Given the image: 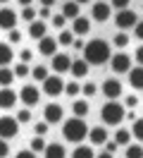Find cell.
<instances>
[{
  "mask_svg": "<svg viewBox=\"0 0 143 158\" xmlns=\"http://www.w3.org/2000/svg\"><path fill=\"white\" fill-rule=\"evenodd\" d=\"M95 91H98V86H95L93 81H86L84 86H81V94H84V96H93Z\"/></svg>",
  "mask_w": 143,
  "mask_h": 158,
  "instance_id": "cell-39",
  "label": "cell"
},
{
  "mask_svg": "<svg viewBox=\"0 0 143 158\" xmlns=\"http://www.w3.org/2000/svg\"><path fill=\"white\" fill-rule=\"evenodd\" d=\"M14 81V72L10 67H0V86H10Z\"/></svg>",
  "mask_w": 143,
  "mask_h": 158,
  "instance_id": "cell-26",
  "label": "cell"
},
{
  "mask_svg": "<svg viewBox=\"0 0 143 158\" xmlns=\"http://www.w3.org/2000/svg\"><path fill=\"white\" fill-rule=\"evenodd\" d=\"M72 43H74V48H76V50L84 48V41H81V39H79V41H72Z\"/></svg>",
  "mask_w": 143,
  "mask_h": 158,
  "instance_id": "cell-51",
  "label": "cell"
},
{
  "mask_svg": "<svg viewBox=\"0 0 143 158\" xmlns=\"http://www.w3.org/2000/svg\"><path fill=\"white\" fill-rule=\"evenodd\" d=\"M136 22H138V15L133 10H119L117 12V17H114V24H117V29H131V27H136Z\"/></svg>",
  "mask_w": 143,
  "mask_h": 158,
  "instance_id": "cell-6",
  "label": "cell"
},
{
  "mask_svg": "<svg viewBox=\"0 0 143 158\" xmlns=\"http://www.w3.org/2000/svg\"><path fill=\"white\" fill-rule=\"evenodd\" d=\"M72 158H95V153H93L91 146H76L74 153H72Z\"/></svg>",
  "mask_w": 143,
  "mask_h": 158,
  "instance_id": "cell-27",
  "label": "cell"
},
{
  "mask_svg": "<svg viewBox=\"0 0 143 158\" xmlns=\"http://www.w3.org/2000/svg\"><path fill=\"white\" fill-rule=\"evenodd\" d=\"M62 134H65V139H67V141H72V144H79L81 139H86V137H88V127H86L84 118H69V120H65Z\"/></svg>",
  "mask_w": 143,
  "mask_h": 158,
  "instance_id": "cell-2",
  "label": "cell"
},
{
  "mask_svg": "<svg viewBox=\"0 0 143 158\" xmlns=\"http://www.w3.org/2000/svg\"><path fill=\"white\" fill-rule=\"evenodd\" d=\"M19 5H22V7H29V5H31V0H17Z\"/></svg>",
  "mask_w": 143,
  "mask_h": 158,
  "instance_id": "cell-54",
  "label": "cell"
},
{
  "mask_svg": "<svg viewBox=\"0 0 143 158\" xmlns=\"http://www.w3.org/2000/svg\"><path fill=\"white\" fill-rule=\"evenodd\" d=\"M12 72H14V79H24L29 74V67H26V62H19L17 67L12 69Z\"/></svg>",
  "mask_w": 143,
  "mask_h": 158,
  "instance_id": "cell-34",
  "label": "cell"
},
{
  "mask_svg": "<svg viewBox=\"0 0 143 158\" xmlns=\"http://www.w3.org/2000/svg\"><path fill=\"white\" fill-rule=\"evenodd\" d=\"M57 46H60V43H57V39H53V36H43V39L38 41V53H41V55H50V58H53V55L57 53Z\"/></svg>",
  "mask_w": 143,
  "mask_h": 158,
  "instance_id": "cell-13",
  "label": "cell"
},
{
  "mask_svg": "<svg viewBox=\"0 0 143 158\" xmlns=\"http://www.w3.org/2000/svg\"><path fill=\"white\" fill-rule=\"evenodd\" d=\"M100 89H103L105 98H119L122 96V81L119 79H105Z\"/></svg>",
  "mask_w": 143,
  "mask_h": 158,
  "instance_id": "cell-11",
  "label": "cell"
},
{
  "mask_svg": "<svg viewBox=\"0 0 143 158\" xmlns=\"http://www.w3.org/2000/svg\"><path fill=\"white\" fill-rule=\"evenodd\" d=\"M65 91V81H62V77L60 74H53V77H46L43 79V94L46 96H60Z\"/></svg>",
  "mask_w": 143,
  "mask_h": 158,
  "instance_id": "cell-4",
  "label": "cell"
},
{
  "mask_svg": "<svg viewBox=\"0 0 143 158\" xmlns=\"http://www.w3.org/2000/svg\"><path fill=\"white\" fill-rule=\"evenodd\" d=\"M17 27V12L10 10V7H2L0 10V29H14Z\"/></svg>",
  "mask_w": 143,
  "mask_h": 158,
  "instance_id": "cell-14",
  "label": "cell"
},
{
  "mask_svg": "<svg viewBox=\"0 0 143 158\" xmlns=\"http://www.w3.org/2000/svg\"><path fill=\"white\" fill-rule=\"evenodd\" d=\"M46 31H48V27H46V22H43V19H41V22L34 19L31 24H29V36H31V39H36V41H41L43 36H48Z\"/></svg>",
  "mask_w": 143,
  "mask_h": 158,
  "instance_id": "cell-17",
  "label": "cell"
},
{
  "mask_svg": "<svg viewBox=\"0 0 143 158\" xmlns=\"http://www.w3.org/2000/svg\"><path fill=\"white\" fill-rule=\"evenodd\" d=\"M53 27L62 29V27H65V17H62V15H53Z\"/></svg>",
  "mask_w": 143,
  "mask_h": 158,
  "instance_id": "cell-43",
  "label": "cell"
},
{
  "mask_svg": "<svg viewBox=\"0 0 143 158\" xmlns=\"http://www.w3.org/2000/svg\"><path fill=\"white\" fill-rule=\"evenodd\" d=\"M7 41H10V43H19V41H22V34H19L17 29H10V36H7Z\"/></svg>",
  "mask_w": 143,
  "mask_h": 158,
  "instance_id": "cell-41",
  "label": "cell"
},
{
  "mask_svg": "<svg viewBox=\"0 0 143 158\" xmlns=\"http://www.w3.org/2000/svg\"><path fill=\"white\" fill-rule=\"evenodd\" d=\"M19 58H22V62H29V60L34 58V53H31V50H22V53H19Z\"/></svg>",
  "mask_w": 143,
  "mask_h": 158,
  "instance_id": "cell-46",
  "label": "cell"
},
{
  "mask_svg": "<svg viewBox=\"0 0 143 158\" xmlns=\"http://www.w3.org/2000/svg\"><path fill=\"white\" fill-rule=\"evenodd\" d=\"M79 7H81V5H76L74 0L62 2V17H65V19H76V17H79Z\"/></svg>",
  "mask_w": 143,
  "mask_h": 158,
  "instance_id": "cell-21",
  "label": "cell"
},
{
  "mask_svg": "<svg viewBox=\"0 0 143 158\" xmlns=\"http://www.w3.org/2000/svg\"><path fill=\"white\" fill-rule=\"evenodd\" d=\"M126 74H129V84H131L133 89L141 91L143 89V67H141V65H138V67H131Z\"/></svg>",
  "mask_w": 143,
  "mask_h": 158,
  "instance_id": "cell-20",
  "label": "cell"
},
{
  "mask_svg": "<svg viewBox=\"0 0 143 158\" xmlns=\"http://www.w3.org/2000/svg\"><path fill=\"white\" fill-rule=\"evenodd\" d=\"M14 118H17V122L26 125V122H31V110H29V108H22V110L17 113V115H14Z\"/></svg>",
  "mask_w": 143,
  "mask_h": 158,
  "instance_id": "cell-35",
  "label": "cell"
},
{
  "mask_svg": "<svg viewBox=\"0 0 143 158\" xmlns=\"http://www.w3.org/2000/svg\"><path fill=\"white\" fill-rule=\"evenodd\" d=\"M105 151H110V153H114V151H117V141H105Z\"/></svg>",
  "mask_w": 143,
  "mask_h": 158,
  "instance_id": "cell-47",
  "label": "cell"
},
{
  "mask_svg": "<svg viewBox=\"0 0 143 158\" xmlns=\"http://www.w3.org/2000/svg\"><path fill=\"white\" fill-rule=\"evenodd\" d=\"M38 17H41V19H48V17H50V7H41V10H38Z\"/></svg>",
  "mask_w": 143,
  "mask_h": 158,
  "instance_id": "cell-49",
  "label": "cell"
},
{
  "mask_svg": "<svg viewBox=\"0 0 143 158\" xmlns=\"http://www.w3.org/2000/svg\"><path fill=\"white\" fill-rule=\"evenodd\" d=\"M43 118H46L48 125H57V122H62V118H65V110H62L60 103H48L46 110H43Z\"/></svg>",
  "mask_w": 143,
  "mask_h": 158,
  "instance_id": "cell-9",
  "label": "cell"
},
{
  "mask_svg": "<svg viewBox=\"0 0 143 158\" xmlns=\"http://www.w3.org/2000/svg\"><path fill=\"white\" fill-rule=\"evenodd\" d=\"M72 110H74V118H86V115H88V103H86L84 98H81V101H74Z\"/></svg>",
  "mask_w": 143,
  "mask_h": 158,
  "instance_id": "cell-24",
  "label": "cell"
},
{
  "mask_svg": "<svg viewBox=\"0 0 143 158\" xmlns=\"http://www.w3.org/2000/svg\"><path fill=\"white\" fill-rule=\"evenodd\" d=\"M110 65H112L114 74H126V72L131 69V58H129L126 53H117V55L110 58Z\"/></svg>",
  "mask_w": 143,
  "mask_h": 158,
  "instance_id": "cell-8",
  "label": "cell"
},
{
  "mask_svg": "<svg viewBox=\"0 0 143 158\" xmlns=\"http://www.w3.org/2000/svg\"><path fill=\"white\" fill-rule=\"evenodd\" d=\"M17 101H19V96L10 89V86H0V108H2V110L14 108V103H17Z\"/></svg>",
  "mask_w": 143,
  "mask_h": 158,
  "instance_id": "cell-12",
  "label": "cell"
},
{
  "mask_svg": "<svg viewBox=\"0 0 143 158\" xmlns=\"http://www.w3.org/2000/svg\"><path fill=\"white\" fill-rule=\"evenodd\" d=\"M53 2H55V0H41V7H50Z\"/></svg>",
  "mask_w": 143,
  "mask_h": 158,
  "instance_id": "cell-52",
  "label": "cell"
},
{
  "mask_svg": "<svg viewBox=\"0 0 143 158\" xmlns=\"http://www.w3.org/2000/svg\"><path fill=\"white\" fill-rule=\"evenodd\" d=\"M88 139H91V144H95V146H100V144H105L107 141V129L105 127H91L88 129Z\"/></svg>",
  "mask_w": 143,
  "mask_h": 158,
  "instance_id": "cell-16",
  "label": "cell"
},
{
  "mask_svg": "<svg viewBox=\"0 0 143 158\" xmlns=\"http://www.w3.org/2000/svg\"><path fill=\"white\" fill-rule=\"evenodd\" d=\"M79 91H81V86H79L76 81H69V84H65V94H67V96H79Z\"/></svg>",
  "mask_w": 143,
  "mask_h": 158,
  "instance_id": "cell-36",
  "label": "cell"
},
{
  "mask_svg": "<svg viewBox=\"0 0 143 158\" xmlns=\"http://www.w3.org/2000/svg\"><path fill=\"white\" fill-rule=\"evenodd\" d=\"M48 127H50V125H48L46 120H43V122H36V127H34L36 137H46V134H48Z\"/></svg>",
  "mask_w": 143,
  "mask_h": 158,
  "instance_id": "cell-38",
  "label": "cell"
},
{
  "mask_svg": "<svg viewBox=\"0 0 143 158\" xmlns=\"http://www.w3.org/2000/svg\"><path fill=\"white\" fill-rule=\"evenodd\" d=\"M19 134V122H17V118H0V139H14Z\"/></svg>",
  "mask_w": 143,
  "mask_h": 158,
  "instance_id": "cell-5",
  "label": "cell"
},
{
  "mask_svg": "<svg viewBox=\"0 0 143 158\" xmlns=\"http://www.w3.org/2000/svg\"><path fill=\"white\" fill-rule=\"evenodd\" d=\"M126 158H143L141 144H129V146H126Z\"/></svg>",
  "mask_w": 143,
  "mask_h": 158,
  "instance_id": "cell-29",
  "label": "cell"
},
{
  "mask_svg": "<svg viewBox=\"0 0 143 158\" xmlns=\"http://www.w3.org/2000/svg\"><path fill=\"white\" fill-rule=\"evenodd\" d=\"M31 77L36 79V81H43V79L48 77V69L43 67V65H38V67H34V69H31Z\"/></svg>",
  "mask_w": 143,
  "mask_h": 158,
  "instance_id": "cell-32",
  "label": "cell"
},
{
  "mask_svg": "<svg viewBox=\"0 0 143 158\" xmlns=\"http://www.w3.org/2000/svg\"><path fill=\"white\" fill-rule=\"evenodd\" d=\"M43 148H46V139H43V137H34V139H31V151H34V153L43 151Z\"/></svg>",
  "mask_w": 143,
  "mask_h": 158,
  "instance_id": "cell-33",
  "label": "cell"
},
{
  "mask_svg": "<svg viewBox=\"0 0 143 158\" xmlns=\"http://www.w3.org/2000/svg\"><path fill=\"white\" fill-rule=\"evenodd\" d=\"M76 5H84V2H91V0H74Z\"/></svg>",
  "mask_w": 143,
  "mask_h": 158,
  "instance_id": "cell-55",
  "label": "cell"
},
{
  "mask_svg": "<svg viewBox=\"0 0 143 158\" xmlns=\"http://www.w3.org/2000/svg\"><path fill=\"white\" fill-rule=\"evenodd\" d=\"M72 41H74V34H72V31H67V29L60 31V36H57V43H62V46H72Z\"/></svg>",
  "mask_w": 143,
  "mask_h": 158,
  "instance_id": "cell-31",
  "label": "cell"
},
{
  "mask_svg": "<svg viewBox=\"0 0 143 158\" xmlns=\"http://www.w3.org/2000/svg\"><path fill=\"white\" fill-rule=\"evenodd\" d=\"M110 15H112V7H110V2H93V10H91V17L95 22H107L110 19Z\"/></svg>",
  "mask_w": 143,
  "mask_h": 158,
  "instance_id": "cell-10",
  "label": "cell"
},
{
  "mask_svg": "<svg viewBox=\"0 0 143 158\" xmlns=\"http://www.w3.org/2000/svg\"><path fill=\"white\" fill-rule=\"evenodd\" d=\"M22 19H26V22H34L36 19V10L29 5V7H22Z\"/></svg>",
  "mask_w": 143,
  "mask_h": 158,
  "instance_id": "cell-37",
  "label": "cell"
},
{
  "mask_svg": "<svg viewBox=\"0 0 143 158\" xmlns=\"http://www.w3.org/2000/svg\"><path fill=\"white\" fill-rule=\"evenodd\" d=\"M95 158H112V153H110V151H103L100 156H95Z\"/></svg>",
  "mask_w": 143,
  "mask_h": 158,
  "instance_id": "cell-53",
  "label": "cell"
},
{
  "mask_svg": "<svg viewBox=\"0 0 143 158\" xmlns=\"http://www.w3.org/2000/svg\"><path fill=\"white\" fill-rule=\"evenodd\" d=\"M112 43L117 46V48H126V46H129V36H126L124 31H117L114 39H112Z\"/></svg>",
  "mask_w": 143,
  "mask_h": 158,
  "instance_id": "cell-30",
  "label": "cell"
},
{
  "mask_svg": "<svg viewBox=\"0 0 143 158\" xmlns=\"http://www.w3.org/2000/svg\"><path fill=\"white\" fill-rule=\"evenodd\" d=\"M114 141H117V146H129V141H131V132H129V129H117Z\"/></svg>",
  "mask_w": 143,
  "mask_h": 158,
  "instance_id": "cell-25",
  "label": "cell"
},
{
  "mask_svg": "<svg viewBox=\"0 0 143 158\" xmlns=\"http://www.w3.org/2000/svg\"><path fill=\"white\" fill-rule=\"evenodd\" d=\"M14 58V53L10 48V43H0V67H7Z\"/></svg>",
  "mask_w": 143,
  "mask_h": 158,
  "instance_id": "cell-23",
  "label": "cell"
},
{
  "mask_svg": "<svg viewBox=\"0 0 143 158\" xmlns=\"http://www.w3.org/2000/svg\"><path fill=\"white\" fill-rule=\"evenodd\" d=\"M91 31V22L86 19V17H76L74 24H72V34L74 36H86Z\"/></svg>",
  "mask_w": 143,
  "mask_h": 158,
  "instance_id": "cell-19",
  "label": "cell"
},
{
  "mask_svg": "<svg viewBox=\"0 0 143 158\" xmlns=\"http://www.w3.org/2000/svg\"><path fill=\"white\" fill-rule=\"evenodd\" d=\"M133 29H136V36L143 41V19H141V22H136V27H133Z\"/></svg>",
  "mask_w": 143,
  "mask_h": 158,
  "instance_id": "cell-48",
  "label": "cell"
},
{
  "mask_svg": "<svg viewBox=\"0 0 143 158\" xmlns=\"http://www.w3.org/2000/svg\"><path fill=\"white\" fill-rule=\"evenodd\" d=\"M69 67H72V58H69V55H65V53H62V55H53V69H55L57 74H62V72H69Z\"/></svg>",
  "mask_w": 143,
  "mask_h": 158,
  "instance_id": "cell-15",
  "label": "cell"
},
{
  "mask_svg": "<svg viewBox=\"0 0 143 158\" xmlns=\"http://www.w3.org/2000/svg\"><path fill=\"white\" fill-rule=\"evenodd\" d=\"M88 62L86 60H72V67H69V72L74 74V79H84L86 74H88Z\"/></svg>",
  "mask_w": 143,
  "mask_h": 158,
  "instance_id": "cell-18",
  "label": "cell"
},
{
  "mask_svg": "<svg viewBox=\"0 0 143 158\" xmlns=\"http://www.w3.org/2000/svg\"><path fill=\"white\" fill-rule=\"evenodd\" d=\"M0 2H7V0H0Z\"/></svg>",
  "mask_w": 143,
  "mask_h": 158,
  "instance_id": "cell-56",
  "label": "cell"
},
{
  "mask_svg": "<svg viewBox=\"0 0 143 158\" xmlns=\"http://www.w3.org/2000/svg\"><path fill=\"white\" fill-rule=\"evenodd\" d=\"M10 153V146H7V141L5 139H0V158H5Z\"/></svg>",
  "mask_w": 143,
  "mask_h": 158,
  "instance_id": "cell-45",
  "label": "cell"
},
{
  "mask_svg": "<svg viewBox=\"0 0 143 158\" xmlns=\"http://www.w3.org/2000/svg\"><path fill=\"white\" fill-rule=\"evenodd\" d=\"M136 103H138V98H136L133 94H129V96L124 98V106H126V108H136Z\"/></svg>",
  "mask_w": 143,
  "mask_h": 158,
  "instance_id": "cell-42",
  "label": "cell"
},
{
  "mask_svg": "<svg viewBox=\"0 0 143 158\" xmlns=\"http://www.w3.org/2000/svg\"><path fill=\"white\" fill-rule=\"evenodd\" d=\"M100 118H103L105 125H114V127H119V122L124 120V106L122 103H117V101H107L100 110Z\"/></svg>",
  "mask_w": 143,
  "mask_h": 158,
  "instance_id": "cell-3",
  "label": "cell"
},
{
  "mask_svg": "<svg viewBox=\"0 0 143 158\" xmlns=\"http://www.w3.org/2000/svg\"><path fill=\"white\" fill-rule=\"evenodd\" d=\"M129 132H131V137H136L138 141H143V118L133 120V127L129 129Z\"/></svg>",
  "mask_w": 143,
  "mask_h": 158,
  "instance_id": "cell-28",
  "label": "cell"
},
{
  "mask_svg": "<svg viewBox=\"0 0 143 158\" xmlns=\"http://www.w3.org/2000/svg\"><path fill=\"white\" fill-rule=\"evenodd\" d=\"M43 153H46V158H65V146L62 144H46Z\"/></svg>",
  "mask_w": 143,
  "mask_h": 158,
  "instance_id": "cell-22",
  "label": "cell"
},
{
  "mask_svg": "<svg viewBox=\"0 0 143 158\" xmlns=\"http://www.w3.org/2000/svg\"><path fill=\"white\" fill-rule=\"evenodd\" d=\"M112 58V53H110V43L103 39H93L88 41L84 46V60L88 62V65H105L107 60Z\"/></svg>",
  "mask_w": 143,
  "mask_h": 158,
  "instance_id": "cell-1",
  "label": "cell"
},
{
  "mask_svg": "<svg viewBox=\"0 0 143 158\" xmlns=\"http://www.w3.org/2000/svg\"><path fill=\"white\" fill-rule=\"evenodd\" d=\"M17 96H19V101H24L26 108H34L38 101H41V91H38L34 84H26V86H22V91H19Z\"/></svg>",
  "mask_w": 143,
  "mask_h": 158,
  "instance_id": "cell-7",
  "label": "cell"
},
{
  "mask_svg": "<svg viewBox=\"0 0 143 158\" xmlns=\"http://www.w3.org/2000/svg\"><path fill=\"white\" fill-rule=\"evenodd\" d=\"M136 60H138V65L143 67V46H138V48H136Z\"/></svg>",
  "mask_w": 143,
  "mask_h": 158,
  "instance_id": "cell-50",
  "label": "cell"
},
{
  "mask_svg": "<svg viewBox=\"0 0 143 158\" xmlns=\"http://www.w3.org/2000/svg\"><path fill=\"white\" fill-rule=\"evenodd\" d=\"M14 158H36V153H34L31 148H26V151L22 148V151H19V153H17V156H14Z\"/></svg>",
  "mask_w": 143,
  "mask_h": 158,
  "instance_id": "cell-44",
  "label": "cell"
},
{
  "mask_svg": "<svg viewBox=\"0 0 143 158\" xmlns=\"http://www.w3.org/2000/svg\"><path fill=\"white\" fill-rule=\"evenodd\" d=\"M110 5L117 7V12H119V10H126V7H129V0H110Z\"/></svg>",
  "mask_w": 143,
  "mask_h": 158,
  "instance_id": "cell-40",
  "label": "cell"
}]
</instances>
